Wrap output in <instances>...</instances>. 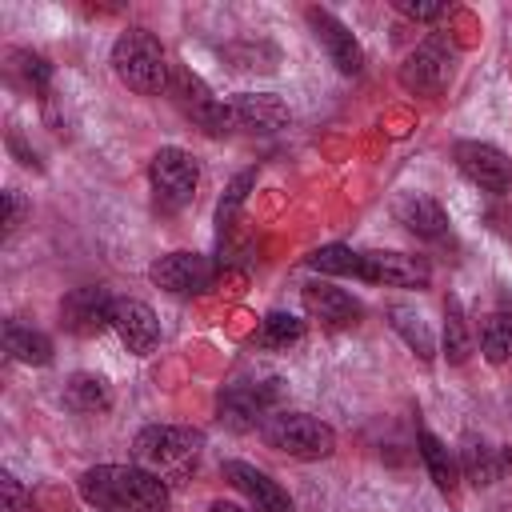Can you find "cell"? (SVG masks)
<instances>
[{
	"label": "cell",
	"mask_w": 512,
	"mask_h": 512,
	"mask_svg": "<svg viewBox=\"0 0 512 512\" xmlns=\"http://www.w3.org/2000/svg\"><path fill=\"white\" fill-rule=\"evenodd\" d=\"M296 340H304V320L292 316V312H268L260 320V328H256V344L260 348H288Z\"/></svg>",
	"instance_id": "obj_27"
},
{
	"label": "cell",
	"mask_w": 512,
	"mask_h": 512,
	"mask_svg": "<svg viewBox=\"0 0 512 512\" xmlns=\"http://www.w3.org/2000/svg\"><path fill=\"white\" fill-rule=\"evenodd\" d=\"M360 280L384 284V288H428L432 268L424 256H408L396 248H372V252H360Z\"/></svg>",
	"instance_id": "obj_13"
},
{
	"label": "cell",
	"mask_w": 512,
	"mask_h": 512,
	"mask_svg": "<svg viewBox=\"0 0 512 512\" xmlns=\"http://www.w3.org/2000/svg\"><path fill=\"white\" fill-rule=\"evenodd\" d=\"M388 324H392V332L404 340V348H408L420 364H432V360H436V336H432L428 320H424L412 304H388Z\"/></svg>",
	"instance_id": "obj_20"
},
{
	"label": "cell",
	"mask_w": 512,
	"mask_h": 512,
	"mask_svg": "<svg viewBox=\"0 0 512 512\" xmlns=\"http://www.w3.org/2000/svg\"><path fill=\"white\" fill-rule=\"evenodd\" d=\"M8 72H12L28 92H48V84H52V64H48L40 52H32V48H12V52H8Z\"/></svg>",
	"instance_id": "obj_26"
},
{
	"label": "cell",
	"mask_w": 512,
	"mask_h": 512,
	"mask_svg": "<svg viewBox=\"0 0 512 512\" xmlns=\"http://www.w3.org/2000/svg\"><path fill=\"white\" fill-rule=\"evenodd\" d=\"M64 404H68L72 412L96 416V412H108V408H112V388H108V380L96 376V372H72V376L64 380Z\"/></svg>",
	"instance_id": "obj_22"
},
{
	"label": "cell",
	"mask_w": 512,
	"mask_h": 512,
	"mask_svg": "<svg viewBox=\"0 0 512 512\" xmlns=\"http://www.w3.org/2000/svg\"><path fill=\"white\" fill-rule=\"evenodd\" d=\"M176 100V108L184 116H192L208 136H224V104L212 96V88L184 64H172V76H168V92Z\"/></svg>",
	"instance_id": "obj_12"
},
{
	"label": "cell",
	"mask_w": 512,
	"mask_h": 512,
	"mask_svg": "<svg viewBox=\"0 0 512 512\" xmlns=\"http://www.w3.org/2000/svg\"><path fill=\"white\" fill-rule=\"evenodd\" d=\"M224 104V132H280L292 112L276 92H236Z\"/></svg>",
	"instance_id": "obj_9"
},
{
	"label": "cell",
	"mask_w": 512,
	"mask_h": 512,
	"mask_svg": "<svg viewBox=\"0 0 512 512\" xmlns=\"http://www.w3.org/2000/svg\"><path fill=\"white\" fill-rule=\"evenodd\" d=\"M220 476L252 504V512H292V496L268 472H260L256 464H248V460H224L220 464Z\"/></svg>",
	"instance_id": "obj_16"
},
{
	"label": "cell",
	"mask_w": 512,
	"mask_h": 512,
	"mask_svg": "<svg viewBox=\"0 0 512 512\" xmlns=\"http://www.w3.org/2000/svg\"><path fill=\"white\" fill-rule=\"evenodd\" d=\"M256 188V168H248V172H240L228 188H224V196H220V204H216V224H220V236L228 232V224H232V216L240 212V204L248 200V192Z\"/></svg>",
	"instance_id": "obj_29"
},
{
	"label": "cell",
	"mask_w": 512,
	"mask_h": 512,
	"mask_svg": "<svg viewBox=\"0 0 512 512\" xmlns=\"http://www.w3.org/2000/svg\"><path fill=\"white\" fill-rule=\"evenodd\" d=\"M112 292L104 284H80L72 292H64L60 300V328L88 340V336H100L104 328H112Z\"/></svg>",
	"instance_id": "obj_11"
},
{
	"label": "cell",
	"mask_w": 512,
	"mask_h": 512,
	"mask_svg": "<svg viewBox=\"0 0 512 512\" xmlns=\"http://www.w3.org/2000/svg\"><path fill=\"white\" fill-rule=\"evenodd\" d=\"M112 332L120 336V344L132 356H148L160 344V320L144 300L132 296H116L112 300Z\"/></svg>",
	"instance_id": "obj_17"
},
{
	"label": "cell",
	"mask_w": 512,
	"mask_h": 512,
	"mask_svg": "<svg viewBox=\"0 0 512 512\" xmlns=\"http://www.w3.org/2000/svg\"><path fill=\"white\" fill-rule=\"evenodd\" d=\"M280 400V380H248V384H228L216 400L220 424L232 432H252L268 420V408Z\"/></svg>",
	"instance_id": "obj_7"
},
{
	"label": "cell",
	"mask_w": 512,
	"mask_h": 512,
	"mask_svg": "<svg viewBox=\"0 0 512 512\" xmlns=\"http://www.w3.org/2000/svg\"><path fill=\"white\" fill-rule=\"evenodd\" d=\"M148 184H152V200L160 212H184L200 188V164L192 152L176 148V144H164L156 148L152 164H148Z\"/></svg>",
	"instance_id": "obj_5"
},
{
	"label": "cell",
	"mask_w": 512,
	"mask_h": 512,
	"mask_svg": "<svg viewBox=\"0 0 512 512\" xmlns=\"http://www.w3.org/2000/svg\"><path fill=\"white\" fill-rule=\"evenodd\" d=\"M200 448H204V432L200 428H188V424H148L132 440V460L140 468H148L152 476L168 480V476L188 472L196 464Z\"/></svg>",
	"instance_id": "obj_3"
},
{
	"label": "cell",
	"mask_w": 512,
	"mask_h": 512,
	"mask_svg": "<svg viewBox=\"0 0 512 512\" xmlns=\"http://www.w3.org/2000/svg\"><path fill=\"white\" fill-rule=\"evenodd\" d=\"M392 8L400 16H408V20H420V24H432V20H440L448 12L444 0H392Z\"/></svg>",
	"instance_id": "obj_31"
},
{
	"label": "cell",
	"mask_w": 512,
	"mask_h": 512,
	"mask_svg": "<svg viewBox=\"0 0 512 512\" xmlns=\"http://www.w3.org/2000/svg\"><path fill=\"white\" fill-rule=\"evenodd\" d=\"M396 220L416 236V240H444L448 236V212L424 196V192H404L396 204H392Z\"/></svg>",
	"instance_id": "obj_19"
},
{
	"label": "cell",
	"mask_w": 512,
	"mask_h": 512,
	"mask_svg": "<svg viewBox=\"0 0 512 512\" xmlns=\"http://www.w3.org/2000/svg\"><path fill=\"white\" fill-rule=\"evenodd\" d=\"M148 280H152L156 288H164L168 296H200V292L212 288V280H216V264H212L204 252H188V248H180V252H168V256L152 260Z\"/></svg>",
	"instance_id": "obj_8"
},
{
	"label": "cell",
	"mask_w": 512,
	"mask_h": 512,
	"mask_svg": "<svg viewBox=\"0 0 512 512\" xmlns=\"http://www.w3.org/2000/svg\"><path fill=\"white\" fill-rule=\"evenodd\" d=\"M0 496H4V512H32V492L8 468L0 472Z\"/></svg>",
	"instance_id": "obj_30"
},
{
	"label": "cell",
	"mask_w": 512,
	"mask_h": 512,
	"mask_svg": "<svg viewBox=\"0 0 512 512\" xmlns=\"http://www.w3.org/2000/svg\"><path fill=\"white\" fill-rule=\"evenodd\" d=\"M308 268L324 276H360V252H352L348 244H324L308 256Z\"/></svg>",
	"instance_id": "obj_28"
},
{
	"label": "cell",
	"mask_w": 512,
	"mask_h": 512,
	"mask_svg": "<svg viewBox=\"0 0 512 512\" xmlns=\"http://www.w3.org/2000/svg\"><path fill=\"white\" fill-rule=\"evenodd\" d=\"M304 20H308L312 36L320 40V48L328 52V60H332L344 76H360V72H364V48H360V40L348 32L344 20H336L328 8H308Z\"/></svg>",
	"instance_id": "obj_14"
},
{
	"label": "cell",
	"mask_w": 512,
	"mask_h": 512,
	"mask_svg": "<svg viewBox=\"0 0 512 512\" xmlns=\"http://www.w3.org/2000/svg\"><path fill=\"white\" fill-rule=\"evenodd\" d=\"M452 160L464 172V180H472L480 192H492V196L512 192V160L496 144H488V140H460L452 148Z\"/></svg>",
	"instance_id": "obj_10"
},
{
	"label": "cell",
	"mask_w": 512,
	"mask_h": 512,
	"mask_svg": "<svg viewBox=\"0 0 512 512\" xmlns=\"http://www.w3.org/2000/svg\"><path fill=\"white\" fill-rule=\"evenodd\" d=\"M76 488H80V500L92 504L96 512H168V504H172L168 480L152 476L140 464L84 468Z\"/></svg>",
	"instance_id": "obj_1"
},
{
	"label": "cell",
	"mask_w": 512,
	"mask_h": 512,
	"mask_svg": "<svg viewBox=\"0 0 512 512\" xmlns=\"http://www.w3.org/2000/svg\"><path fill=\"white\" fill-rule=\"evenodd\" d=\"M416 452H420V460H424V468H428L432 484H436L444 496H456V484H460V464H456V456L448 452V444H444L436 432L420 428V432H416Z\"/></svg>",
	"instance_id": "obj_21"
},
{
	"label": "cell",
	"mask_w": 512,
	"mask_h": 512,
	"mask_svg": "<svg viewBox=\"0 0 512 512\" xmlns=\"http://www.w3.org/2000/svg\"><path fill=\"white\" fill-rule=\"evenodd\" d=\"M208 512H248V508H240V504H232V500H212Z\"/></svg>",
	"instance_id": "obj_33"
},
{
	"label": "cell",
	"mask_w": 512,
	"mask_h": 512,
	"mask_svg": "<svg viewBox=\"0 0 512 512\" xmlns=\"http://www.w3.org/2000/svg\"><path fill=\"white\" fill-rule=\"evenodd\" d=\"M460 472H464V480L472 484V488H492L496 480H504L508 472H512V448H504V444H488L484 436H476V432H464V440H460Z\"/></svg>",
	"instance_id": "obj_18"
},
{
	"label": "cell",
	"mask_w": 512,
	"mask_h": 512,
	"mask_svg": "<svg viewBox=\"0 0 512 512\" xmlns=\"http://www.w3.org/2000/svg\"><path fill=\"white\" fill-rule=\"evenodd\" d=\"M260 440L292 460H328L336 452V432L308 412H272L260 424Z\"/></svg>",
	"instance_id": "obj_4"
},
{
	"label": "cell",
	"mask_w": 512,
	"mask_h": 512,
	"mask_svg": "<svg viewBox=\"0 0 512 512\" xmlns=\"http://www.w3.org/2000/svg\"><path fill=\"white\" fill-rule=\"evenodd\" d=\"M452 76H456V48L448 36H428L424 44H416L396 72L400 88L412 96H440L452 84Z\"/></svg>",
	"instance_id": "obj_6"
},
{
	"label": "cell",
	"mask_w": 512,
	"mask_h": 512,
	"mask_svg": "<svg viewBox=\"0 0 512 512\" xmlns=\"http://www.w3.org/2000/svg\"><path fill=\"white\" fill-rule=\"evenodd\" d=\"M24 212H28V200H24L16 188H8V192H4V232H8V236L20 228Z\"/></svg>",
	"instance_id": "obj_32"
},
{
	"label": "cell",
	"mask_w": 512,
	"mask_h": 512,
	"mask_svg": "<svg viewBox=\"0 0 512 512\" xmlns=\"http://www.w3.org/2000/svg\"><path fill=\"white\" fill-rule=\"evenodd\" d=\"M440 340H444L448 364H464L472 356V328H468L460 296H452V292L444 296V332H440Z\"/></svg>",
	"instance_id": "obj_24"
},
{
	"label": "cell",
	"mask_w": 512,
	"mask_h": 512,
	"mask_svg": "<svg viewBox=\"0 0 512 512\" xmlns=\"http://www.w3.org/2000/svg\"><path fill=\"white\" fill-rule=\"evenodd\" d=\"M300 300H304V312H308L320 328H328V332L356 328L360 316H364L360 300H352L344 288H336V284H328V280H312V284H304Z\"/></svg>",
	"instance_id": "obj_15"
},
{
	"label": "cell",
	"mask_w": 512,
	"mask_h": 512,
	"mask_svg": "<svg viewBox=\"0 0 512 512\" xmlns=\"http://www.w3.org/2000/svg\"><path fill=\"white\" fill-rule=\"evenodd\" d=\"M480 352L488 364L512 360V312H488L480 320Z\"/></svg>",
	"instance_id": "obj_25"
},
{
	"label": "cell",
	"mask_w": 512,
	"mask_h": 512,
	"mask_svg": "<svg viewBox=\"0 0 512 512\" xmlns=\"http://www.w3.org/2000/svg\"><path fill=\"white\" fill-rule=\"evenodd\" d=\"M4 348H8V356L20 360V364H36V368L52 364V340H48L44 332L20 324V320H8V324H4Z\"/></svg>",
	"instance_id": "obj_23"
},
{
	"label": "cell",
	"mask_w": 512,
	"mask_h": 512,
	"mask_svg": "<svg viewBox=\"0 0 512 512\" xmlns=\"http://www.w3.org/2000/svg\"><path fill=\"white\" fill-rule=\"evenodd\" d=\"M108 64H112L116 80H120L124 88H132L136 96H164V92H168L172 64H168L160 40H156L148 28H124V32L112 40Z\"/></svg>",
	"instance_id": "obj_2"
}]
</instances>
